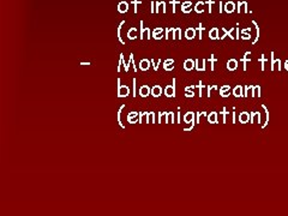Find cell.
Segmentation results:
<instances>
[{
	"label": "cell",
	"mask_w": 288,
	"mask_h": 216,
	"mask_svg": "<svg viewBox=\"0 0 288 216\" xmlns=\"http://www.w3.org/2000/svg\"><path fill=\"white\" fill-rule=\"evenodd\" d=\"M130 95V88L127 85L120 84V78H118V97H127Z\"/></svg>",
	"instance_id": "cell-1"
},
{
	"label": "cell",
	"mask_w": 288,
	"mask_h": 216,
	"mask_svg": "<svg viewBox=\"0 0 288 216\" xmlns=\"http://www.w3.org/2000/svg\"><path fill=\"white\" fill-rule=\"evenodd\" d=\"M175 83H177V79L173 78V83H172V85H167V87L164 88V95H166L167 97H175V95H177Z\"/></svg>",
	"instance_id": "cell-2"
},
{
	"label": "cell",
	"mask_w": 288,
	"mask_h": 216,
	"mask_svg": "<svg viewBox=\"0 0 288 216\" xmlns=\"http://www.w3.org/2000/svg\"><path fill=\"white\" fill-rule=\"evenodd\" d=\"M144 32H145V35H147V38L149 40V38H151V35H150V29L149 28H144V22L143 21H141V34H139V37H141V40H143L144 38Z\"/></svg>",
	"instance_id": "cell-3"
},
{
	"label": "cell",
	"mask_w": 288,
	"mask_h": 216,
	"mask_svg": "<svg viewBox=\"0 0 288 216\" xmlns=\"http://www.w3.org/2000/svg\"><path fill=\"white\" fill-rule=\"evenodd\" d=\"M138 117H139V112H131L127 115V121L130 124L138 123Z\"/></svg>",
	"instance_id": "cell-4"
},
{
	"label": "cell",
	"mask_w": 288,
	"mask_h": 216,
	"mask_svg": "<svg viewBox=\"0 0 288 216\" xmlns=\"http://www.w3.org/2000/svg\"><path fill=\"white\" fill-rule=\"evenodd\" d=\"M139 95H141L142 97H148L149 95H151V89H150L148 85H143V87H141V89H139Z\"/></svg>",
	"instance_id": "cell-5"
},
{
	"label": "cell",
	"mask_w": 288,
	"mask_h": 216,
	"mask_svg": "<svg viewBox=\"0 0 288 216\" xmlns=\"http://www.w3.org/2000/svg\"><path fill=\"white\" fill-rule=\"evenodd\" d=\"M150 68V61L148 59H142L139 61V70L142 71H148Z\"/></svg>",
	"instance_id": "cell-6"
},
{
	"label": "cell",
	"mask_w": 288,
	"mask_h": 216,
	"mask_svg": "<svg viewBox=\"0 0 288 216\" xmlns=\"http://www.w3.org/2000/svg\"><path fill=\"white\" fill-rule=\"evenodd\" d=\"M118 11H119L120 13H125V12H127L128 11V2H126V1H120V2L118 4Z\"/></svg>",
	"instance_id": "cell-7"
},
{
	"label": "cell",
	"mask_w": 288,
	"mask_h": 216,
	"mask_svg": "<svg viewBox=\"0 0 288 216\" xmlns=\"http://www.w3.org/2000/svg\"><path fill=\"white\" fill-rule=\"evenodd\" d=\"M167 114L168 113H162V112H160V113H157V123L159 124H168V117H167Z\"/></svg>",
	"instance_id": "cell-8"
},
{
	"label": "cell",
	"mask_w": 288,
	"mask_h": 216,
	"mask_svg": "<svg viewBox=\"0 0 288 216\" xmlns=\"http://www.w3.org/2000/svg\"><path fill=\"white\" fill-rule=\"evenodd\" d=\"M161 94H162V88H161L160 85H154L153 88H151V96H154V97H160Z\"/></svg>",
	"instance_id": "cell-9"
},
{
	"label": "cell",
	"mask_w": 288,
	"mask_h": 216,
	"mask_svg": "<svg viewBox=\"0 0 288 216\" xmlns=\"http://www.w3.org/2000/svg\"><path fill=\"white\" fill-rule=\"evenodd\" d=\"M194 121V113L192 112H187L185 115H184V123L186 124H190Z\"/></svg>",
	"instance_id": "cell-10"
},
{
	"label": "cell",
	"mask_w": 288,
	"mask_h": 216,
	"mask_svg": "<svg viewBox=\"0 0 288 216\" xmlns=\"http://www.w3.org/2000/svg\"><path fill=\"white\" fill-rule=\"evenodd\" d=\"M190 6H192V4L190 2V1H185V2H183V4H181V11H183L184 13H189V12L192 10V7H190Z\"/></svg>",
	"instance_id": "cell-11"
},
{
	"label": "cell",
	"mask_w": 288,
	"mask_h": 216,
	"mask_svg": "<svg viewBox=\"0 0 288 216\" xmlns=\"http://www.w3.org/2000/svg\"><path fill=\"white\" fill-rule=\"evenodd\" d=\"M194 64H196V62L193 61L192 59H187V60H185V62H184V68H185L186 71H191L192 68H194Z\"/></svg>",
	"instance_id": "cell-12"
},
{
	"label": "cell",
	"mask_w": 288,
	"mask_h": 216,
	"mask_svg": "<svg viewBox=\"0 0 288 216\" xmlns=\"http://www.w3.org/2000/svg\"><path fill=\"white\" fill-rule=\"evenodd\" d=\"M148 124V113H143V112H139V117H138V124Z\"/></svg>",
	"instance_id": "cell-13"
},
{
	"label": "cell",
	"mask_w": 288,
	"mask_h": 216,
	"mask_svg": "<svg viewBox=\"0 0 288 216\" xmlns=\"http://www.w3.org/2000/svg\"><path fill=\"white\" fill-rule=\"evenodd\" d=\"M127 37H128V40H136V38H137V29H136L134 27L128 30Z\"/></svg>",
	"instance_id": "cell-14"
},
{
	"label": "cell",
	"mask_w": 288,
	"mask_h": 216,
	"mask_svg": "<svg viewBox=\"0 0 288 216\" xmlns=\"http://www.w3.org/2000/svg\"><path fill=\"white\" fill-rule=\"evenodd\" d=\"M125 24V21H121V23L119 24V27H118V30H117V32H118V38H119V41H120V43L121 45H125V41L121 38V27Z\"/></svg>",
	"instance_id": "cell-15"
},
{
	"label": "cell",
	"mask_w": 288,
	"mask_h": 216,
	"mask_svg": "<svg viewBox=\"0 0 288 216\" xmlns=\"http://www.w3.org/2000/svg\"><path fill=\"white\" fill-rule=\"evenodd\" d=\"M194 35H196V30H194L193 28H189L187 30L185 31V37H186L187 40H191V38H193V37H194Z\"/></svg>",
	"instance_id": "cell-16"
},
{
	"label": "cell",
	"mask_w": 288,
	"mask_h": 216,
	"mask_svg": "<svg viewBox=\"0 0 288 216\" xmlns=\"http://www.w3.org/2000/svg\"><path fill=\"white\" fill-rule=\"evenodd\" d=\"M175 38H179V40L183 38V36H181V29H180V28H174V29H173V40H175Z\"/></svg>",
	"instance_id": "cell-17"
},
{
	"label": "cell",
	"mask_w": 288,
	"mask_h": 216,
	"mask_svg": "<svg viewBox=\"0 0 288 216\" xmlns=\"http://www.w3.org/2000/svg\"><path fill=\"white\" fill-rule=\"evenodd\" d=\"M124 108H125V105H123V106L119 108V111H118V114H117V115H118V123H119V125H120V127H121V128H125V125L121 123V120H120L121 112H123V109H124Z\"/></svg>",
	"instance_id": "cell-18"
},
{
	"label": "cell",
	"mask_w": 288,
	"mask_h": 216,
	"mask_svg": "<svg viewBox=\"0 0 288 216\" xmlns=\"http://www.w3.org/2000/svg\"><path fill=\"white\" fill-rule=\"evenodd\" d=\"M156 121V115L154 112H150L148 113V124H154Z\"/></svg>",
	"instance_id": "cell-19"
},
{
	"label": "cell",
	"mask_w": 288,
	"mask_h": 216,
	"mask_svg": "<svg viewBox=\"0 0 288 216\" xmlns=\"http://www.w3.org/2000/svg\"><path fill=\"white\" fill-rule=\"evenodd\" d=\"M164 71H172L174 70V64H168V65H163Z\"/></svg>",
	"instance_id": "cell-20"
},
{
	"label": "cell",
	"mask_w": 288,
	"mask_h": 216,
	"mask_svg": "<svg viewBox=\"0 0 288 216\" xmlns=\"http://www.w3.org/2000/svg\"><path fill=\"white\" fill-rule=\"evenodd\" d=\"M151 64H153V66H154V71H157L159 70V65L161 64V60H157V62H154V59L151 60Z\"/></svg>",
	"instance_id": "cell-21"
},
{
	"label": "cell",
	"mask_w": 288,
	"mask_h": 216,
	"mask_svg": "<svg viewBox=\"0 0 288 216\" xmlns=\"http://www.w3.org/2000/svg\"><path fill=\"white\" fill-rule=\"evenodd\" d=\"M132 83H133V87H132V89H133V93H132V96L133 97H136V87H137V81H136V78H133V81H132Z\"/></svg>",
	"instance_id": "cell-22"
},
{
	"label": "cell",
	"mask_w": 288,
	"mask_h": 216,
	"mask_svg": "<svg viewBox=\"0 0 288 216\" xmlns=\"http://www.w3.org/2000/svg\"><path fill=\"white\" fill-rule=\"evenodd\" d=\"M132 58H133V53H131V54H130V59H128L127 65H126V67H125V71H126V72H127V71H128V67H130V64H132Z\"/></svg>",
	"instance_id": "cell-23"
},
{
	"label": "cell",
	"mask_w": 288,
	"mask_h": 216,
	"mask_svg": "<svg viewBox=\"0 0 288 216\" xmlns=\"http://www.w3.org/2000/svg\"><path fill=\"white\" fill-rule=\"evenodd\" d=\"M208 119H209L210 123H215V121H216V115H215V113H211Z\"/></svg>",
	"instance_id": "cell-24"
},
{
	"label": "cell",
	"mask_w": 288,
	"mask_h": 216,
	"mask_svg": "<svg viewBox=\"0 0 288 216\" xmlns=\"http://www.w3.org/2000/svg\"><path fill=\"white\" fill-rule=\"evenodd\" d=\"M170 4H172V6H173V13H175V6L179 4V0H172Z\"/></svg>",
	"instance_id": "cell-25"
},
{
	"label": "cell",
	"mask_w": 288,
	"mask_h": 216,
	"mask_svg": "<svg viewBox=\"0 0 288 216\" xmlns=\"http://www.w3.org/2000/svg\"><path fill=\"white\" fill-rule=\"evenodd\" d=\"M200 6H203V2H198L196 5V11L197 12H203V8H200Z\"/></svg>",
	"instance_id": "cell-26"
},
{
	"label": "cell",
	"mask_w": 288,
	"mask_h": 216,
	"mask_svg": "<svg viewBox=\"0 0 288 216\" xmlns=\"http://www.w3.org/2000/svg\"><path fill=\"white\" fill-rule=\"evenodd\" d=\"M132 2H133V5H134V13H137V6H138L142 1H141V0H133Z\"/></svg>",
	"instance_id": "cell-27"
},
{
	"label": "cell",
	"mask_w": 288,
	"mask_h": 216,
	"mask_svg": "<svg viewBox=\"0 0 288 216\" xmlns=\"http://www.w3.org/2000/svg\"><path fill=\"white\" fill-rule=\"evenodd\" d=\"M160 32H163V28H156V29H154V31H153V36H154V35H157V34H160Z\"/></svg>",
	"instance_id": "cell-28"
},
{
	"label": "cell",
	"mask_w": 288,
	"mask_h": 216,
	"mask_svg": "<svg viewBox=\"0 0 288 216\" xmlns=\"http://www.w3.org/2000/svg\"><path fill=\"white\" fill-rule=\"evenodd\" d=\"M209 35H210V37H211V38H216V37H217V36H216V29H214L213 31H210V34H209Z\"/></svg>",
	"instance_id": "cell-29"
},
{
	"label": "cell",
	"mask_w": 288,
	"mask_h": 216,
	"mask_svg": "<svg viewBox=\"0 0 288 216\" xmlns=\"http://www.w3.org/2000/svg\"><path fill=\"white\" fill-rule=\"evenodd\" d=\"M163 37V32H160V34H157V35H154V38L155 40H161Z\"/></svg>",
	"instance_id": "cell-30"
},
{
	"label": "cell",
	"mask_w": 288,
	"mask_h": 216,
	"mask_svg": "<svg viewBox=\"0 0 288 216\" xmlns=\"http://www.w3.org/2000/svg\"><path fill=\"white\" fill-rule=\"evenodd\" d=\"M234 67H235V61L228 62V68H234Z\"/></svg>",
	"instance_id": "cell-31"
},
{
	"label": "cell",
	"mask_w": 288,
	"mask_h": 216,
	"mask_svg": "<svg viewBox=\"0 0 288 216\" xmlns=\"http://www.w3.org/2000/svg\"><path fill=\"white\" fill-rule=\"evenodd\" d=\"M168 64H174V60L173 59H167L163 61V65H168Z\"/></svg>",
	"instance_id": "cell-32"
},
{
	"label": "cell",
	"mask_w": 288,
	"mask_h": 216,
	"mask_svg": "<svg viewBox=\"0 0 288 216\" xmlns=\"http://www.w3.org/2000/svg\"><path fill=\"white\" fill-rule=\"evenodd\" d=\"M185 96H186V97H193V96H194V94H193V91H192V93H190V90H189V91H186Z\"/></svg>",
	"instance_id": "cell-33"
},
{
	"label": "cell",
	"mask_w": 288,
	"mask_h": 216,
	"mask_svg": "<svg viewBox=\"0 0 288 216\" xmlns=\"http://www.w3.org/2000/svg\"><path fill=\"white\" fill-rule=\"evenodd\" d=\"M233 10V4H228L227 5V11H232Z\"/></svg>",
	"instance_id": "cell-34"
},
{
	"label": "cell",
	"mask_w": 288,
	"mask_h": 216,
	"mask_svg": "<svg viewBox=\"0 0 288 216\" xmlns=\"http://www.w3.org/2000/svg\"><path fill=\"white\" fill-rule=\"evenodd\" d=\"M240 119H241L243 121H246V120H247V115H246V114H243V115L240 117Z\"/></svg>",
	"instance_id": "cell-35"
},
{
	"label": "cell",
	"mask_w": 288,
	"mask_h": 216,
	"mask_svg": "<svg viewBox=\"0 0 288 216\" xmlns=\"http://www.w3.org/2000/svg\"><path fill=\"white\" fill-rule=\"evenodd\" d=\"M177 123H180V112H177Z\"/></svg>",
	"instance_id": "cell-36"
},
{
	"label": "cell",
	"mask_w": 288,
	"mask_h": 216,
	"mask_svg": "<svg viewBox=\"0 0 288 216\" xmlns=\"http://www.w3.org/2000/svg\"><path fill=\"white\" fill-rule=\"evenodd\" d=\"M81 65H90V62H81Z\"/></svg>",
	"instance_id": "cell-37"
}]
</instances>
